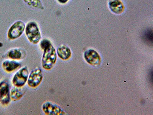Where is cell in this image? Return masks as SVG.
<instances>
[{
    "label": "cell",
    "instance_id": "1",
    "mask_svg": "<svg viewBox=\"0 0 153 115\" xmlns=\"http://www.w3.org/2000/svg\"><path fill=\"white\" fill-rule=\"evenodd\" d=\"M40 46L43 50L42 66L46 70H50L52 69L56 62L57 52L51 42L47 38H44L41 41Z\"/></svg>",
    "mask_w": 153,
    "mask_h": 115
},
{
    "label": "cell",
    "instance_id": "2",
    "mask_svg": "<svg viewBox=\"0 0 153 115\" xmlns=\"http://www.w3.org/2000/svg\"><path fill=\"white\" fill-rule=\"evenodd\" d=\"M25 32L27 39L31 43L36 44L42 38V35L37 23L35 21L29 22L25 27Z\"/></svg>",
    "mask_w": 153,
    "mask_h": 115
},
{
    "label": "cell",
    "instance_id": "3",
    "mask_svg": "<svg viewBox=\"0 0 153 115\" xmlns=\"http://www.w3.org/2000/svg\"><path fill=\"white\" fill-rule=\"evenodd\" d=\"M25 27L24 22L21 20L15 22L8 31V38L10 40H13L20 37L25 30Z\"/></svg>",
    "mask_w": 153,
    "mask_h": 115
},
{
    "label": "cell",
    "instance_id": "4",
    "mask_svg": "<svg viewBox=\"0 0 153 115\" xmlns=\"http://www.w3.org/2000/svg\"><path fill=\"white\" fill-rule=\"evenodd\" d=\"M29 75L27 67L21 68L16 72L12 79V84L17 87H22L27 83Z\"/></svg>",
    "mask_w": 153,
    "mask_h": 115
},
{
    "label": "cell",
    "instance_id": "5",
    "mask_svg": "<svg viewBox=\"0 0 153 115\" xmlns=\"http://www.w3.org/2000/svg\"><path fill=\"white\" fill-rule=\"evenodd\" d=\"M43 79V72L40 68H36L31 71L29 75L27 83L32 88H35L42 83Z\"/></svg>",
    "mask_w": 153,
    "mask_h": 115
},
{
    "label": "cell",
    "instance_id": "6",
    "mask_svg": "<svg viewBox=\"0 0 153 115\" xmlns=\"http://www.w3.org/2000/svg\"><path fill=\"white\" fill-rule=\"evenodd\" d=\"M42 110L45 114L48 115H62L65 114L58 105L50 102H45L42 105Z\"/></svg>",
    "mask_w": 153,
    "mask_h": 115
},
{
    "label": "cell",
    "instance_id": "7",
    "mask_svg": "<svg viewBox=\"0 0 153 115\" xmlns=\"http://www.w3.org/2000/svg\"><path fill=\"white\" fill-rule=\"evenodd\" d=\"M11 100L9 84L3 81L0 83V102L3 105H8Z\"/></svg>",
    "mask_w": 153,
    "mask_h": 115
},
{
    "label": "cell",
    "instance_id": "8",
    "mask_svg": "<svg viewBox=\"0 0 153 115\" xmlns=\"http://www.w3.org/2000/svg\"><path fill=\"white\" fill-rule=\"evenodd\" d=\"M85 58L86 61L91 65H98L100 63V58L98 53L94 50H90L85 52Z\"/></svg>",
    "mask_w": 153,
    "mask_h": 115
},
{
    "label": "cell",
    "instance_id": "9",
    "mask_svg": "<svg viewBox=\"0 0 153 115\" xmlns=\"http://www.w3.org/2000/svg\"><path fill=\"white\" fill-rule=\"evenodd\" d=\"M57 54L60 58L65 60L69 59L71 55L70 49L64 45H61L57 48Z\"/></svg>",
    "mask_w": 153,
    "mask_h": 115
},
{
    "label": "cell",
    "instance_id": "10",
    "mask_svg": "<svg viewBox=\"0 0 153 115\" xmlns=\"http://www.w3.org/2000/svg\"><path fill=\"white\" fill-rule=\"evenodd\" d=\"M2 67L5 71L11 72L21 67V64L15 61L6 60L2 63Z\"/></svg>",
    "mask_w": 153,
    "mask_h": 115
},
{
    "label": "cell",
    "instance_id": "11",
    "mask_svg": "<svg viewBox=\"0 0 153 115\" xmlns=\"http://www.w3.org/2000/svg\"><path fill=\"white\" fill-rule=\"evenodd\" d=\"M25 91L22 87L15 86L11 90L10 96L11 99L13 101H16L20 99L24 96Z\"/></svg>",
    "mask_w": 153,
    "mask_h": 115
},
{
    "label": "cell",
    "instance_id": "12",
    "mask_svg": "<svg viewBox=\"0 0 153 115\" xmlns=\"http://www.w3.org/2000/svg\"><path fill=\"white\" fill-rule=\"evenodd\" d=\"M24 2L32 9L43 10L44 9L41 0H23Z\"/></svg>",
    "mask_w": 153,
    "mask_h": 115
},
{
    "label": "cell",
    "instance_id": "13",
    "mask_svg": "<svg viewBox=\"0 0 153 115\" xmlns=\"http://www.w3.org/2000/svg\"><path fill=\"white\" fill-rule=\"evenodd\" d=\"M8 57L12 60H20L22 57L21 50L18 49H12L8 52Z\"/></svg>",
    "mask_w": 153,
    "mask_h": 115
},
{
    "label": "cell",
    "instance_id": "14",
    "mask_svg": "<svg viewBox=\"0 0 153 115\" xmlns=\"http://www.w3.org/2000/svg\"><path fill=\"white\" fill-rule=\"evenodd\" d=\"M111 9L115 13H120L122 11L123 5L121 3L117 0L111 1L110 3Z\"/></svg>",
    "mask_w": 153,
    "mask_h": 115
},
{
    "label": "cell",
    "instance_id": "15",
    "mask_svg": "<svg viewBox=\"0 0 153 115\" xmlns=\"http://www.w3.org/2000/svg\"><path fill=\"white\" fill-rule=\"evenodd\" d=\"M144 38L146 40L149 42L152 43L153 41V33L152 31H146L144 34Z\"/></svg>",
    "mask_w": 153,
    "mask_h": 115
},
{
    "label": "cell",
    "instance_id": "16",
    "mask_svg": "<svg viewBox=\"0 0 153 115\" xmlns=\"http://www.w3.org/2000/svg\"><path fill=\"white\" fill-rule=\"evenodd\" d=\"M69 0H57L61 4H65Z\"/></svg>",
    "mask_w": 153,
    "mask_h": 115
}]
</instances>
